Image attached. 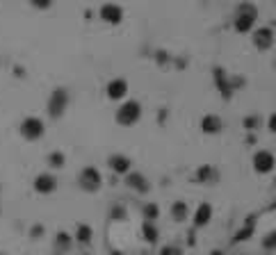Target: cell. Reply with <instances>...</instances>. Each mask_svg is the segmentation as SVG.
I'll return each instance as SVG.
<instances>
[{
	"label": "cell",
	"instance_id": "6da1fadb",
	"mask_svg": "<svg viewBox=\"0 0 276 255\" xmlns=\"http://www.w3.org/2000/svg\"><path fill=\"white\" fill-rule=\"evenodd\" d=\"M21 135H23L28 142H37V139L44 135L42 119H37V116H28V119L21 123Z\"/></svg>",
	"mask_w": 276,
	"mask_h": 255
},
{
	"label": "cell",
	"instance_id": "7a4b0ae2",
	"mask_svg": "<svg viewBox=\"0 0 276 255\" xmlns=\"http://www.w3.org/2000/svg\"><path fill=\"white\" fill-rule=\"evenodd\" d=\"M66 105H69V94L64 89H55L50 94V101H48V112L53 116H59L66 109Z\"/></svg>",
	"mask_w": 276,
	"mask_h": 255
},
{
	"label": "cell",
	"instance_id": "3957f363",
	"mask_svg": "<svg viewBox=\"0 0 276 255\" xmlns=\"http://www.w3.org/2000/svg\"><path fill=\"white\" fill-rule=\"evenodd\" d=\"M100 18H103V21H107V23H119V21L124 18V12H121V7H119V5L107 2V5L100 7Z\"/></svg>",
	"mask_w": 276,
	"mask_h": 255
},
{
	"label": "cell",
	"instance_id": "277c9868",
	"mask_svg": "<svg viewBox=\"0 0 276 255\" xmlns=\"http://www.w3.org/2000/svg\"><path fill=\"white\" fill-rule=\"evenodd\" d=\"M137 116H139V107H137V103H126L124 107H121V109H119V123H133V121L137 119Z\"/></svg>",
	"mask_w": 276,
	"mask_h": 255
},
{
	"label": "cell",
	"instance_id": "5b68a950",
	"mask_svg": "<svg viewBox=\"0 0 276 255\" xmlns=\"http://www.w3.org/2000/svg\"><path fill=\"white\" fill-rule=\"evenodd\" d=\"M80 184H83L85 189H96L100 184V176L94 166H89V169H85V171L80 173Z\"/></svg>",
	"mask_w": 276,
	"mask_h": 255
},
{
	"label": "cell",
	"instance_id": "8992f818",
	"mask_svg": "<svg viewBox=\"0 0 276 255\" xmlns=\"http://www.w3.org/2000/svg\"><path fill=\"white\" fill-rule=\"evenodd\" d=\"M53 189H55V178L50 173H42V176L35 178V191H39V194H50Z\"/></svg>",
	"mask_w": 276,
	"mask_h": 255
},
{
	"label": "cell",
	"instance_id": "52a82bcc",
	"mask_svg": "<svg viewBox=\"0 0 276 255\" xmlns=\"http://www.w3.org/2000/svg\"><path fill=\"white\" fill-rule=\"evenodd\" d=\"M126 89H128L126 80H112V82L107 84V96L117 101V98H124L126 96Z\"/></svg>",
	"mask_w": 276,
	"mask_h": 255
},
{
	"label": "cell",
	"instance_id": "ba28073f",
	"mask_svg": "<svg viewBox=\"0 0 276 255\" xmlns=\"http://www.w3.org/2000/svg\"><path fill=\"white\" fill-rule=\"evenodd\" d=\"M253 16H256V14H240V16H237V21H235V28H237V30H240V32H247V30H251Z\"/></svg>",
	"mask_w": 276,
	"mask_h": 255
},
{
	"label": "cell",
	"instance_id": "9c48e42d",
	"mask_svg": "<svg viewBox=\"0 0 276 255\" xmlns=\"http://www.w3.org/2000/svg\"><path fill=\"white\" fill-rule=\"evenodd\" d=\"M272 155H267V153H260V155H256V169L258 171H267V169H272Z\"/></svg>",
	"mask_w": 276,
	"mask_h": 255
},
{
	"label": "cell",
	"instance_id": "30bf717a",
	"mask_svg": "<svg viewBox=\"0 0 276 255\" xmlns=\"http://www.w3.org/2000/svg\"><path fill=\"white\" fill-rule=\"evenodd\" d=\"M256 43H258L260 48H267L272 43V32L270 30H258L256 32Z\"/></svg>",
	"mask_w": 276,
	"mask_h": 255
},
{
	"label": "cell",
	"instance_id": "8fae6325",
	"mask_svg": "<svg viewBox=\"0 0 276 255\" xmlns=\"http://www.w3.org/2000/svg\"><path fill=\"white\" fill-rule=\"evenodd\" d=\"M110 164L114 171H126V169H128V160H126V157H119V155L110 157Z\"/></svg>",
	"mask_w": 276,
	"mask_h": 255
},
{
	"label": "cell",
	"instance_id": "7c38bea8",
	"mask_svg": "<svg viewBox=\"0 0 276 255\" xmlns=\"http://www.w3.org/2000/svg\"><path fill=\"white\" fill-rule=\"evenodd\" d=\"M203 128H206L208 132H212V130H217V128H219V119H212V116H208V119L203 121Z\"/></svg>",
	"mask_w": 276,
	"mask_h": 255
},
{
	"label": "cell",
	"instance_id": "4fadbf2b",
	"mask_svg": "<svg viewBox=\"0 0 276 255\" xmlns=\"http://www.w3.org/2000/svg\"><path fill=\"white\" fill-rule=\"evenodd\" d=\"M30 5L37 7V9H48V7L53 5V0H30Z\"/></svg>",
	"mask_w": 276,
	"mask_h": 255
},
{
	"label": "cell",
	"instance_id": "5bb4252c",
	"mask_svg": "<svg viewBox=\"0 0 276 255\" xmlns=\"http://www.w3.org/2000/svg\"><path fill=\"white\" fill-rule=\"evenodd\" d=\"M89 237H92V230L85 228V225H80V230H78V239H80V242H89Z\"/></svg>",
	"mask_w": 276,
	"mask_h": 255
},
{
	"label": "cell",
	"instance_id": "9a60e30c",
	"mask_svg": "<svg viewBox=\"0 0 276 255\" xmlns=\"http://www.w3.org/2000/svg\"><path fill=\"white\" fill-rule=\"evenodd\" d=\"M208 212H210V210H208V205H203V208L199 210V214H196V221H199V223H206Z\"/></svg>",
	"mask_w": 276,
	"mask_h": 255
},
{
	"label": "cell",
	"instance_id": "2e32d148",
	"mask_svg": "<svg viewBox=\"0 0 276 255\" xmlns=\"http://www.w3.org/2000/svg\"><path fill=\"white\" fill-rule=\"evenodd\" d=\"M50 162H53V166H62V164H64V155H62V153H53V155H50Z\"/></svg>",
	"mask_w": 276,
	"mask_h": 255
},
{
	"label": "cell",
	"instance_id": "e0dca14e",
	"mask_svg": "<svg viewBox=\"0 0 276 255\" xmlns=\"http://www.w3.org/2000/svg\"><path fill=\"white\" fill-rule=\"evenodd\" d=\"M130 182L135 184V187H144V184H141V182H144V180H141L139 176H133V178H130Z\"/></svg>",
	"mask_w": 276,
	"mask_h": 255
},
{
	"label": "cell",
	"instance_id": "ac0fdd59",
	"mask_svg": "<svg viewBox=\"0 0 276 255\" xmlns=\"http://www.w3.org/2000/svg\"><path fill=\"white\" fill-rule=\"evenodd\" d=\"M174 212H176V217H183V214H185V208H183V205H176Z\"/></svg>",
	"mask_w": 276,
	"mask_h": 255
},
{
	"label": "cell",
	"instance_id": "d6986e66",
	"mask_svg": "<svg viewBox=\"0 0 276 255\" xmlns=\"http://www.w3.org/2000/svg\"><path fill=\"white\" fill-rule=\"evenodd\" d=\"M274 244H276V232L272 235V239H267V242H265V246H274Z\"/></svg>",
	"mask_w": 276,
	"mask_h": 255
},
{
	"label": "cell",
	"instance_id": "ffe728a7",
	"mask_svg": "<svg viewBox=\"0 0 276 255\" xmlns=\"http://www.w3.org/2000/svg\"><path fill=\"white\" fill-rule=\"evenodd\" d=\"M162 255H181V253H176L174 249H165V251H162Z\"/></svg>",
	"mask_w": 276,
	"mask_h": 255
},
{
	"label": "cell",
	"instance_id": "44dd1931",
	"mask_svg": "<svg viewBox=\"0 0 276 255\" xmlns=\"http://www.w3.org/2000/svg\"><path fill=\"white\" fill-rule=\"evenodd\" d=\"M272 128H274V130H276V116H274V119H272Z\"/></svg>",
	"mask_w": 276,
	"mask_h": 255
},
{
	"label": "cell",
	"instance_id": "7402d4cb",
	"mask_svg": "<svg viewBox=\"0 0 276 255\" xmlns=\"http://www.w3.org/2000/svg\"><path fill=\"white\" fill-rule=\"evenodd\" d=\"M212 255H222V253H212Z\"/></svg>",
	"mask_w": 276,
	"mask_h": 255
}]
</instances>
